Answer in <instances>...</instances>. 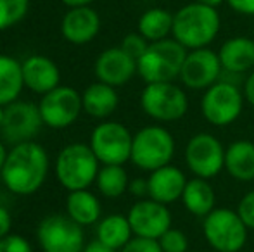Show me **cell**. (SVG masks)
Instances as JSON below:
<instances>
[{
	"mask_svg": "<svg viewBox=\"0 0 254 252\" xmlns=\"http://www.w3.org/2000/svg\"><path fill=\"white\" fill-rule=\"evenodd\" d=\"M10 226H12V218H10V212L7 211L3 205H0V239H3V237L9 235Z\"/></svg>",
	"mask_w": 254,
	"mask_h": 252,
	"instance_id": "obj_38",
	"label": "cell"
},
{
	"mask_svg": "<svg viewBox=\"0 0 254 252\" xmlns=\"http://www.w3.org/2000/svg\"><path fill=\"white\" fill-rule=\"evenodd\" d=\"M38 109L45 126L54 130H64L80 118L83 111V102H81V95L73 87L59 85L42 97Z\"/></svg>",
	"mask_w": 254,
	"mask_h": 252,
	"instance_id": "obj_12",
	"label": "cell"
},
{
	"mask_svg": "<svg viewBox=\"0 0 254 252\" xmlns=\"http://www.w3.org/2000/svg\"><path fill=\"white\" fill-rule=\"evenodd\" d=\"M225 171L237 182L254 180V144L251 140H235L225 151Z\"/></svg>",
	"mask_w": 254,
	"mask_h": 252,
	"instance_id": "obj_21",
	"label": "cell"
},
{
	"mask_svg": "<svg viewBox=\"0 0 254 252\" xmlns=\"http://www.w3.org/2000/svg\"><path fill=\"white\" fill-rule=\"evenodd\" d=\"M237 212L246 223L249 230H254V190H249L244 197L239 201Z\"/></svg>",
	"mask_w": 254,
	"mask_h": 252,
	"instance_id": "obj_34",
	"label": "cell"
},
{
	"mask_svg": "<svg viewBox=\"0 0 254 252\" xmlns=\"http://www.w3.org/2000/svg\"><path fill=\"white\" fill-rule=\"evenodd\" d=\"M101 162L87 144H69L57 154V182L67 192L85 190L95 182Z\"/></svg>",
	"mask_w": 254,
	"mask_h": 252,
	"instance_id": "obj_4",
	"label": "cell"
},
{
	"mask_svg": "<svg viewBox=\"0 0 254 252\" xmlns=\"http://www.w3.org/2000/svg\"><path fill=\"white\" fill-rule=\"evenodd\" d=\"M44 126L40 109L31 102L16 101L3 107V121L0 126L2 138L9 145L31 142Z\"/></svg>",
	"mask_w": 254,
	"mask_h": 252,
	"instance_id": "obj_13",
	"label": "cell"
},
{
	"mask_svg": "<svg viewBox=\"0 0 254 252\" xmlns=\"http://www.w3.org/2000/svg\"><path fill=\"white\" fill-rule=\"evenodd\" d=\"M227 3L241 16H254V0H227Z\"/></svg>",
	"mask_w": 254,
	"mask_h": 252,
	"instance_id": "obj_36",
	"label": "cell"
},
{
	"mask_svg": "<svg viewBox=\"0 0 254 252\" xmlns=\"http://www.w3.org/2000/svg\"><path fill=\"white\" fill-rule=\"evenodd\" d=\"M24 87L35 94L45 95L59 87L61 71L47 55H30L21 62Z\"/></svg>",
	"mask_w": 254,
	"mask_h": 252,
	"instance_id": "obj_18",
	"label": "cell"
},
{
	"mask_svg": "<svg viewBox=\"0 0 254 252\" xmlns=\"http://www.w3.org/2000/svg\"><path fill=\"white\" fill-rule=\"evenodd\" d=\"M94 71L97 81L118 88L127 85L137 74V61L121 47H111L99 54Z\"/></svg>",
	"mask_w": 254,
	"mask_h": 252,
	"instance_id": "obj_16",
	"label": "cell"
},
{
	"mask_svg": "<svg viewBox=\"0 0 254 252\" xmlns=\"http://www.w3.org/2000/svg\"><path fill=\"white\" fill-rule=\"evenodd\" d=\"M66 212L80 226H90L101 219L102 205L88 189L74 190L66 199Z\"/></svg>",
	"mask_w": 254,
	"mask_h": 252,
	"instance_id": "obj_24",
	"label": "cell"
},
{
	"mask_svg": "<svg viewBox=\"0 0 254 252\" xmlns=\"http://www.w3.org/2000/svg\"><path fill=\"white\" fill-rule=\"evenodd\" d=\"M61 2L66 7H69V9H74V7H87L95 0H61Z\"/></svg>",
	"mask_w": 254,
	"mask_h": 252,
	"instance_id": "obj_40",
	"label": "cell"
},
{
	"mask_svg": "<svg viewBox=\"0 0 254 252\" xmlns=\"http://www.w3.org/2000/svg\"><path fill=\"white\" fill-rule=\"evenodd\" d=\"M131 232L135 237L159 240L164 232L171 228V212L166 204H161L152 199H138L128 211Z\"/></svg>",
	"mask_w": 254,
	"mask_h": 252,
	"instance_id": "obj_15",
	"label": "cell"
},
{
	"mask_svg": "<svg viewBox=\"0 0 254 252\" xmlns=\"http://www.w3.org/2000/svg\"><path fill=\"white\" fill-rule=\"evenodd\" d=\"M133 237L128 216L109 214L102 218L97 225V240L109 249L120 252Z\"/></svg>",
	"mask_w": 254,
	"mask_h": 252,
	"instance_id": "obj_26",
	"label": "cell"
},
{
	"mask_svg": "<svg viewBox=\"0 0 254 252\" xmlns=\"http://www.w3.org/2000/svg\"><path fill=\"white\" fill-rule=\"evenodd\" d=\"M133 135L123 123L104 121L94 128L90 135V149L102 166H123L131 157Z\"/></svg>",
	"mask_w": 254,
	"mask_h": 252,
	"instance_id": "obj_9",
	"label": "cell"
},
{
	"mask_svg": "<svg viewBox=\"0 0 254 252\" xmlns=\"http://www.w3.org/2000/svg\"><path fill=\"white\" fill-rule=\"evenodd\" d=\"M83 252H118L114 249H109V247H106L104 244H101L99 240H95V242H90L85 246Z\"/></svg>",
	"mask_w": 254,
	"mask_h": 252,
	"instance_id": "obj_39",
	"label": "cell"
},
{
	"mask_svg": "<svg viewBox=\"0 0 254 252\" xmlns=\"http://www.w3.org/2000/svg\"><path fill=\"white\" fill-rule=\"evenodd\" d=\"M140 107L157 123L178 121L189 111L187 92L173 81L147 83L140 94Z\"/></svg>",
	"mask_w": 254,
	"mask_h": 252,
	"instance_id": "obj_8",
	"label": "cell"
},
{
	"mask_svg": "<svg viewBox=\"0 0 254 252\" xmlns=\"http://www.w3.org/2000/svg\"><path fill=\"white\" fill-rule=\"evenodd\" d=\"M225 74H248L254 69V38L232 37L221 44L218 50Z\"/></svg>",
	"mask_w": 254,
	"mask_h": 252,
	"instance_id": "obj_20",
	"label": "cell"
},
{
	"mask_svg": "<svg viewBox=\"0 0 254 252\" xmlns=\"http://www.w3.org/2000/svg\"><path fill=\"white\" fill-rule=\"evenodd\" d=\"M81 102H83V111L88 116L106 119L118 109L120 97L114 87L102 81H95L85 88V92L81 94Z\"/></svg>",
	"mask_w": 254,
	"mask_h": 252,
	"instance_id": "obj_22",
	"label": "cell"
},
{
	"mask_svg": "<svg viewBox=\"0 0 254 252\" xmlns=\"http://www.w3.org/2000/svg\"><path fill=\"white\" fill-rule=\"evenodd\" d=\"M30 9V0H0V31L23 21Z\"/></svg>",
	"mask_w": 254,
	"mask_h": 252,
	"instance_id": "obj_29",
	"label": "cell"
},
{
	"mask_svg": "<svg viewBox=\"0 0 254 252\" xmlns=\"http://www.w3.org/2000/svg\"><path fill=\"white\" fill-rule=\"evenodd\" d=\"M121 49H123L125 52H127L128 55H131V57L135 59V61H138V59L144 55V52L147 50L149 47V42L145 40L144 37H142L140 33H130L127 35V37L123 38V42H121L120 45Z\"/></svg>",
	"mask_w": 254,
	"mask_h": 252,
	"instance_id": "obj_31",
	"label": "cell"
},
{
	"mask_svg": "<svg viewBox=\"0 0 254 252\" xmlns=\"http://www.w3.org/2000/svg\"><path fill=\"white\" fill-rule=\"evenodd\" d=\"M225 151L218 137L201 131L192 135L185 145V164L194 176L211 180L225 169Z\"/></svg>",
	"mask_w": 254,
	"mask_h": 252,
	"instance_id": "obj_10",
	"label": "cell"
},
{
	"mask_svg": "<svg viewBox=\"0 0 254 252\" xmlns=\"http://www.w3.org/2000/svg\"><path fill=\"white\" fill-rule=\"evenodd\" d=\"M24 88L21 62L5 54H0V105H9L17 101Z\"/></svg>",
	"mask_w": 254,
	"mask_h": 252,
	"instance_id": "obj_27",
	"label": "cell"
},
{
	"mask_svg": "<svg viewBox=\"0 0 254 252\" xmlns=\"http://www.w3.org/2000/svg\"><path fill=\"white\" fill-rule=\"evenodd\" d=\"M0 252H33V249L24 237L9 233L7 237L0 239Z\"/></svg>",
	"mask_w": 254,
	"mask_h": 252,
	"instance_id": "obj_33",
	"label": "cell"
},
{
	"mask_svg": "<svg viewBox=\"0 0 254 252\" xmlns=\"http://www.w3.org/2000/svg\"><path fill=\"white\" fill-rule=\"evenodd\" d=\"M120 252H163L159 240L145 239V237H131V240Z\"/></svg>",
	"mask_w": 254,
	"mask_h": 252,
	"instance_id": "obj_32",
	"label": "cell"
},
{
	"mask_svg": "<svg viewBox=\"0 0 254 252\" xmlns=\"http://www.w3.org/2000/svg\"><path fill=\"white\" fill-rule=\"evenodd\" d=\"M221 28L218 9L199 2L185 3L173 12L171 37L187 50L206 49L216 40Z\"/></svg>",
	"mask_w": 254,
	"mask_h": 252,
	"instance_id": "obj_2",
	"label": "cell"
},
{
	"mask_svg": "<svg viewBox=\"0 0 254 252\" xmlns=\"http://www.w3.org/2000/svg\"><path fill=\"white\" fill-rule=\"evenodd\" d=\"M223 67H221L218 52L206 49H195L189 50L180 71V78L184 88L195 92H204L221 80Z\"/></svg>",
	"mask_w": 254,
	"mask_h": 252,
	"instance_id": "obj_14",
	"label": "cell"
},
{
	"mask_svg": "<svg viewBox=\"0 0 254 252\" xmlns=\"http://www.w3.org/2000/svg\"><path fill=\"white\" fill-rule=\"evenodd\" d=\"M7 154H9V151H7V149H5V145H3L2 142H0V173H2L3 164H5Z\"/></svg>",
	"mask_w": 254,
	"mask_h": 252,
	"instance_id": "obj_42",
	"label": "cell"
},
{
	"mask_svg": "<svg viewBox=\"0 0 254 252\" xmlns=\"http://www.w3.org/2000/svg\"><path fill=\"white\" fill-rule=\"evenodd\" d=\"M249 228L237 209L214 207L202 218V235L207 246L216 252H241L248 242Z\"/></svg>",
	"mask_w": 254,
	"mask_h": 252,
	"instance_id": "obj_6",
	"label": "cell"
},
{
	"mask_svg": "<svg viewBox=\"0 0 254 252\" xmlns=\"http://www.w3.org/2000/svg\"><path fill=\"white\" fill-rule=\"evenodd\" d=\"M128 192L135 195L137 199H147L149 197V180L147 178H135L130 180Z\"/></svg>",
	"mask_w": 254,
	"mask_h": 252,
	"instance_id": "obj_35",
	"label": "cell"
},
{
	"mask_svg": "<svg viewBox=\"0 0 254 252\" xmlns=\"http://www.w3.org/2000/svg\"><path fill=\"white\" fill-rule=\"evenodd\" d=\"M187 52V49L182 47L173 37L152 42L137 61V74L145 81V85L178 80Z\"/></svg>",
	"mask_w": 254,
	"mask_h": 252,
	"instance_id": "obj_3",
	"label": "cell"
},
{
	"mask_svg": "<svg viewBox=\"0 0 254 252\" xmlns=\"http://www.w3.org/2000/svg\"><path fill=\"white\" fill-rule=\"evenodd\" d=\"M189 252H192V251H189Z\"/></svg>",
	"mask_w": 254,
	"mask_h": 252,
	"instance_id": "obj_44",
	"label": "cell"
},
{
	"mask_svg": "<svg viewBox=\"0 0 254 252\" xmlns=\"http://www.w3.org/2000/svg\"><path fill=\"white\" fill-rule=\"evenodd\" d=\"M177 151V144L164 126H144L133 135L130 161L142 171L152 173L171 164Z\"/></svg>",
	"mask_w": 254,
	"mask_h": 252,
	"instance_id": "obj_5",
	"label": "cell"
},
{
	"mask_svg": "<svg viewBox=\"0 0 254 252\" xmlns=\"http://www.w3.org/2000/svg\"><path fill=\"white\" fill-rule=\"evenodd\" d=\"M244 104L246 101L242 88L234 81L221 78L207 90H204L201 99V112L202 118L209 125L225 128L241 118Z\"/></svg>",
	"mask_w": 254,
	"mask_h": 252,
	"instance_id": "obj_7",
	"label": "cell"
},
{
	"mask_svg": "<svg viewBox=\"0 0 254 252\" xmlns=\"http://www.w3.org/2000/svg\"><path fill=\"white\" fill-rule=\"evenodd\" d=\"M242 94H244V101L254 107V69L246 74L244 83H242Z\"/></svg>",
	"mask_w": 254,
	"mask_h": 252,
	"instance_id": "obj_37",
	"label": "cell"
},
{
	"mask_svg": "<svg viewBox=\"0 0 254 252\" xmlns=\"http://www.w3.org/2000/svg\"><path fill=\"white\" fill-rule=\"evenodd\" d=\"M101 31V17L90 5L74 7L66 12L61 21V33L69 44L85 45L92 42Z\"/></svg>",
	"mask_w": 254,
	"mask_h": 252,
	"instance_id": "obj_17",
	"label": "cell"
},
{
	"mask_svg": "<svg viewBox=\"0 0 254 252\" xmlns=\"http://www.w3.org/2000/svg\"><path fill=\"white\" fill-rule=\"evenodd\" d=\"M159 246L163 252H189V237L185 232L171 226L159 237Z\"/></svg>",
	"mask_w": 254,
	"mask_h": 252,
	"instance_id": "obj_30",
	"label": "cell"
},
{
	"mask_svg": "<svg viewBox=\"0 0 254 252\" xmlns=\"http://www.w3.org/2000/svg\"><path fill=\"white\" fill-rule=\"evenodd\" d=\"M195 2L199 3H204V5H209V7H214V9H218L220 5H223L227 0H195Z\"/></svg>",
	"mask_w": 254,
	"mask_h": 252,
	"instance_id": "obj_41",
	"label": "cell"
},
{
	"mask_svg": "<svg viewBox=\"0 0 254 252\" xmlns=\"http://www.w3.org/2000/svg\"><path fill=\"white\" fill-rule=\"evenodd\" d=\"M149 199L161 204H173L182 201L185 185H187V176L180 168L173 164H168L156 171L149 173Z\"/></svg>",
	"mask_w": 254,
	"mask_h": 252,
	"instance_id": "obj_19",
	"label": "cell"
},
{
	"mask_svg": "<svg viewBox=\"0 0 254 252\" xmlns=\"http://www.w3.org/2000/svg\"><path fill=\"white\" fill-rule=\"evenodd\" d=\"M37 239L44 252H83V226L67 214H52L42 219Z\"/></svg>",
	"mask_w": 254,
	"mask_h": 252,
	"instance_id": "obj_11",
	"label": "cell"
},
{
	"mask_svg": "<svg viewBox=\"0 0 254 252\" xmlns=\"http://www.w3.org/2000/svg\"><path fill=\"white\" fill-rule=\"evenodd\" d=\"M49 154L37 142L12 145L2 168L5 189L16 195H31L45 183L49 175Z\"/></svg>",
	"mask_w": 254,
	"mask_h": 252,
	"instance_id": "obj_1",
	"label": "cell"
},
{
	"mask_svg": "<svg viewBox=\"0 0 254 252\" xmlns=\"http://www.w3.org/2000/svg\"><path fill=\"white\" fill-rule=\"evenodd\" d=\"M95 185L99 192L107 199H118L128 190L130 178L123 166L107 164L99 169V175L95 178Z\"/></svg>",
	"mask_w": 254,
	"mask_h": 252,
	"instance_id": "obj_28",
	"label": "cell"
},
{
	"mask_svg": "<svg viewBox=\"0 0 254 252\" xmlns=\"http://www.w3.org/2000/svg\"><path fill=\"white\" fill-rule=\"evenodd\" d=\"M2 121H3V105H0V126H2Z\"/></svg>",
	"mask_w": 254,
	"mask_h": 252,
	"instance_id": "obj_43",
	"label": "cell"
},
{
	"mask_svg": "<svg viewBox=\"0 0 254 252\" xmlns=\"http://www.w3.org/2000/svg\"><path fill=\"white\" fill-rule=\"evenodd\" d=\"M137 31L149 42L166 40L173 31V12L163 7H152L142 12L137 23Z\"/></svg>",
	"mask_w": 254,
	"mask_h": 252,
	"instance_id": "obj_25",
	"label": "cell"
},
{
	"mask_svg": "<svg viewBox=\"0 0 254 252\" xmlns=\"http://www.w3.org/2000/svg\"><path fill=\"white\" fill-rule=\"evenodd\" d=\"M184 207L195 218H206L214 207H216V194L209 180L204 178H190L185 185L184 195H182Z\"/></svg>",
	"mask_w": 254,
	"mask_h": 252,
	"instance_id": "obj_23",
	"label": "cell"
}]
</instances>
